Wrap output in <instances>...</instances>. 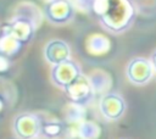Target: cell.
<instances>
[{"label":"cell","mask_w":156,"mask_h":139,"mask_svg":"<svg viewBox=\"0 0 156 139\" xmlns=\"http://www.w3.org/2000/svg\"><path fill=\"white\" fill-rule=\"evenodd\" d=\"M6 24L18 40H21L24 45L28 44L34 38L38 26L35 15L33 13V6L28 4L21 5L15 16L6 22Z\"/></svg>","instance_id":"7a4b0ae2"},{"label":"cell","mask_w":156,"mask_h":139,"mask_svg":"<svg viewBox=\"0 0 156 139\" xmlns=\"http://www.w3.org/2000/svg\"><path fill=\"white\" fill-rule=\"evenodd\" d=\"M151 63H152V67H154V70L156 71V51L152 54V56H151Z\"/></svg>","instance_id":"9a60e30c"},{"label":"cell","mask_w":156,"mask_h":139,"mask_svg":"<svg viewBox=\"0 0 156 139\" xmlns=\"http://www.w3.org/2000/svg\"><path fill=\"white\" fill-rule=\"evenodd\" d=\"M80 73H82V71H80L79 65L76 61L68 59L61 63L54 65L51 68L50 76H51V82L56 87L65 89Z\"/></svg>","instance_id":"8992f818"},{"label":"cell","mask_w":156,"mask_h":139,"mask_svg":"<svg viewBox=\"0 0 156 139\" xmlns=\"http://www.w3.org/2000/svg\"><path fill=\"white\" fill-rule=\"evenodd\" d=\"M71 50L69 45L61 39H52L50 40L44 49V56L45 60L50 65H57L69 59Z\"/></svg>","instance_id":"9c48e42d"},{"label":"cell","mask_w":156,"mask_h":139,"mask_svg":"<svg viewBox=\"0 0 156 139\" xmlns=\"http://www.w3.org/2000/svg\"><path fill=\"white\" fill-rule=\"evenodd\" d=\"M43 118L33 112H21L13 118V133L18 139H37Z\"/></svg>","instance_id":"277c9868"},{"label":"cell","mask_w":156,"mask_h":139,"mask_svg":"<svg viewBox=\"0 0 156 139\" xmlns=\"http://www.w3.org/2000/svg\"><path fill=\"white\" fill-rule=\"evenodd\" d=\"M76 10L71 0H49L44 7L46 20L57 26L71 22L74 17Z\"/></svg>","instance_id":"5b68a950"},{"label":"cell","mask_w":156,"mask_h":139,"mask_svg":"<svg viewBox=\"0 0 156 139\" xmlns=\"http://www.w3.org/2000/svg\"><path fill=\"white\" fill-rule=\"evenodd\" d=\"M77 1H78V4H79L82 7L88 9V10H89V7H90V5H91V2H93V0H77Z\"/></svg>","instance_id":"5bb4252c"},{"label":"cell","mask_w":156,"mask_h":139,"mask_svg":"<svg viewBox=\"0 0 156 139\" xmlns=\"http://www.w3.org/2000/svg\"><path fill=\"white\" fill-rule=\"evenodd\" d=\"M16 91L13 85L0 77V116H4L13 105Z\"/></svg>","instance_id":"8fae6325"},{"label":"cell","mask_w":156,"mask_h":139,"mask_svg":"<svg viewBox=\"0 0 156 139\" xmlns=\"http://www.w3.org/2000/svg\"><path fill=\"white\" fill-rule=\"evenodd\" d=\"M12 62L10 57H6L4 55H0V73H5L10 70Z\"/></svg>","instance_id":"4fadbf2b"},{"label":"cell","mask_w":156,"mask_h":139,"mask_svg":"<svg viewBox=\"0 0 156 139\" xmlns=\"http://www.w3.org/2000/svg\"><path fill=\"white\" fill-rule=\"evenodd\" d=\"M126 73L130 83L135 85H144L151 79L154 67L150 60L145 57H134L129 61Z\"/></svg>","instance_id":"52a82bcc"},{"label":"cell","mask_w":156,"mask_h":139,"mask_svg":"<svg viewBox=\"0 0 156 139\" xmlns=\"http://www.w3.org/2000/svg\"><path fill=\"white\" fill-rule=\"evenodd\" d=\"M99 109L106 119L117 121L124 115L127 110V104L121 95L115 93H107L100 99Z\"/></svg>","instance_id":"ba28073f"},{"label":"cell","mask_w":156,"mask_h":139,"mask_svg":"<svg viewBox=\"0 0 156 139\" xmlns=\"http://www.w3.org/2000/svg\"><path fill=\"white\" fill-rule=\"evenodd\" d=\"M23 46L24 44L12 34L6 23L0 27V55L12 59L22 50Z\"/></svg>","instance_id":"30bf717a"},{"label":"cell","mask_w":156,"mask_h":139,"mask_svg":"<svg viewBox=\"0 0 156 139\" xmlns=\"http://www.w3.org/2000/svg\"><path fill=\"white\" fill-rule=\"evenodd\" d=\"M89 11L106 30L113 34L128 30L136 17L133 0H93Z\"/></svg>","instance_id":"6da1fadb"},{"label":"cell","mask_w":156,"mask_h":139,"mask_svg":"<svg viewBox=\"0 0 156 139\" xmlns=\"http://www.w3.org/2000/svg\"><path fill=\"white\" fill-rule=\"evenodd\" d=\"M65 130V124L60 121H41L40 127V138L44 139H56L62 135Z\"/></svg>","instance_id":"7c38bea8"},{"label":"cell","mask_w":156,"mask_h":139,"mask_svg":"<svg viewBox=\"0 0 156 139\" xmlns=\"http://www.w3.org/2000/svg\"><path fill=\"white\" fill-rule=\"evenodd\" d=\"M63 91L68 101L78 106L88 105L94 98V85L91 80L83 73H80L76 79H73L63 89Z\"/></svg>","instance_id":"3957f363"}]
</instances>
